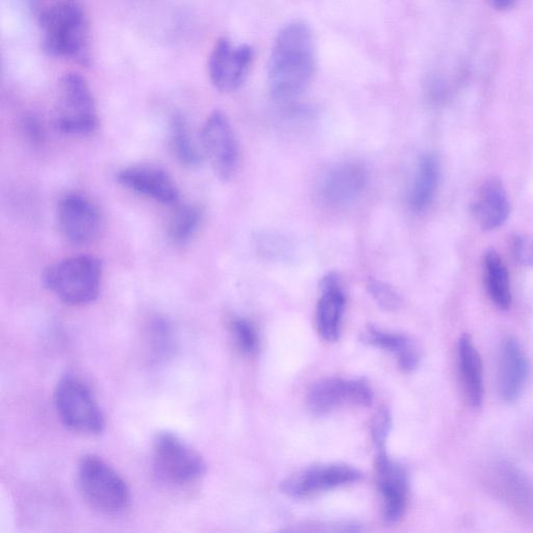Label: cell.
I'll list each match as a JSON object with an SVG mask.
<instances>
[{"mask_svg": "<svg viewBox=\"0 0 533 533\" xmlns=\"http://www.w3.org/2000/svg\"><path fill=\"white\" fill-rule=\"evenodd\" d=\"M317 67L310 25L293 21L278 33L268 63V83L276 99L290 100L306 90Z\"/></svg>", "mask_w": 533, "mask_h": 533, "instance_id": "6da1fadb", "label": "cell"}, {"mask_svg": "<svg viewBox=\"0 0 533 533\" xmlns=\"http://www.w3.org/2000/svg\"><path fill=\"white\" fill-rule=\"evenodd\" d=\"M45 52L56 58L86 63L89 60L88 19L74 0H63L40 17Z\"/></svg>", "mask_w": 533, "mask_h": 533, "instance_id": "7a4b0ae2", "label": "cell"}, {"mask_svg": "<svg viewBox=\"0 0 533 533\" xmlns=\"http://www.w3.org/2000/svg\"><path fill=\"white\" fill-rule=\"evenodd\" d=\"M78 488L91 509L106 516L122 514L131 503V490L123 477L99 456H84L76 476Z\"/></svg>", "mask_w": 533, "mask_h": 533, "instance_id": "3957f363", "label": "cell"}, {"mask_svg": "<svg viewBox=\"0 0 533 533\" xmlns=\"http://www.w3.org/2000/svg\"><path fill=\"white\" fill-rule=\"evenodd\" d=\"M45 288L69 306L83 307L98 298L103 265L91 256L62 260L43 273Z\"/></svg>", "mask_w": 533, "mask_h": 533, "instance_id": "277c9868", "label": "cell"}, {"mask_svg": "<svg viewBox=\"0 0 533 533\" xmlns=\"http://www.w3.org/2000/svg\"><path fill=\"white\" fill-rule=\"evenodd\" d=\"M55 406L60 420L73 433L95 436L106 427L105 415L94 394L78 377L66 375L60 380Z\"/></svg>", "mask_w": 533, "mask_h": 533, "instance_id": "5b68a950", "label": "cell"}, {"mask_svg": "<svg viewBox=\"0 0 533 533\" xmlns=\"http://www.w3.org/2000/svg\"><path fill=\"white\" fill-rule=\"evenodd\" d=\"M55 123L66 135L86 136L98 125L97 107L87 81L79 73L62 76L58 85Z\"/></svg>", "mask_w": 533, "mask_h": 533, "instance_id": "8992f818", "label": "cell"}, {"mask_svg": "<svg viewBox=\"0 0 533 533\" xmlns=\"http://www.w3.org/2000/svg\"><path fill=\"white\" fill-rule=\"evenodd\" d=\"M152 466L159 478L173 487L194 484L206 474L207 465L188 443L171 433L158 435L152 444Z\"/></svg>", "mask_w": 533, "mask_h": 533, "instance_id": "52a82bcc", "label": "cell"}, {"mask_svg": "<svg viewBox=\"0 0 533 533\" xmlns=\"http://www.w3.org/2000/svg\"><path fill=\"white\" fill-rule=\"evenodd\" d=\"M200 146L222 181L231 180L238 165V146L230 120L220 111H215L203 124Z\"/></svg>", "mask_w": 533, "mask_h": 533, "instance_id": "ba28073f", "label": "cell"}, {"mask_svg": "<svg viewBox=\"0 0 533 533\" xmlns=\"http://www.w3.org/2000/svg\"><path fill=\"white\" fill-rule=\"evenodd\" d=\"M253 61V50L246 44L235 45L220 39L210 56L209 74L212 84L224 93L238 90L246 81Z\"/></svg>", "mask_w": 533, "mask_h": 533, "instance_id": "9c48e42d", "label": "cell"}, {"mask_svg": "<svg viewBox=\"0 0 533 533\" xmlns=\"http://www.w3.org/2000/svg\"><path fill=\"white\" fill-rule=\"evenodd\" d=\"M362 477L363 473L352 466L321 464L294 473L283 481L282 490L290 497L304 498L352 484Z\"/></svg>", "mask_w": 533, "mask_h": 533, "instance_id": "30bf717a", "label": "cell"}, {"mask_svg": "<svg viewBox=\"0 0 533 533\" xmlns=\"http://www.w3.org/2000/svg\"><path fill=\"white\" fill-rule=\"evenodd\" d=\"M58 222L62 235L76 245L92 243L103 228V218L94 203L75 193L60 200Z\"/></svg>", "mask_w": 533, "mask_h": 533, "instance_id": "8fae6325", "label": "cell"}, {"mask_svg": "<svg viewBox=\"0 0 533 533\" xmlns=\"http://www.w3.org/2000/svg\"><path fill=\"white\" fill-rule=\"evenodd\" d=\"M372 400V390L363 379H322L308 395L310 409L316 415L331 413L345 403L368 406Z\"/></svg>", "mask_w": 533, "mask_h": 533, "instance_id": "7c38bea8", "label": "cell"}, {"mask_svg": "<svg viewBox=\"0 0 533 533\" xmlns=\"http://www.w3.org/2000/svg\"><path fill=\"white\" fill-rule=\"evenodd\" d=\"M116 179L123 187L163 205L173 206L179 202V188L171 176L159 167L151 165L126 167L117 173Z\"/></svg>", "mask_w": 533, "mask_h": 533, "instance_id": "4fadbf2b", "label": "cell"}, {"mask_svg": "<svg viewBox=\"0 0 533 533\" xmlns=\"http://www.w3.org/2000/svg\"><path fill=\"white\" fill-rule=\"evenodd\" d=\"M368 180V170L362 164L342 163L325 173L321 181L320 194L327 205L345 206L363 193Z\"/></svg>", "mask_w": 533, "mask_h": 533, "instance_id": "5bb4252c", "label": "cell"}, {"mask_svg": "<svg viewBox=\"0 0 533 533\" xmlns=\"http://www.w3.org/2000/svg\"><path fill=\"white\" fill-rule=\"evenodd\" d=\"M376 469L379 490L384 500V518L389 523L397 522L408 501V474L401 465L389 458L386 449L378 450Z\"/></svg>", "mask_w": 533, "mask_h": 533, "instance_id": "9a60e30c", "label": "cell"}, {"mask_svg": "<svg viewBox=\"0 0 533 533\" xmlns=\"http://www.w3.org/2000/svg\"><path fill=\"white\" fill-rule=\"evenodd\" d=\"M530 372L526 354L515 338L502 341L499 351L498 386L505 402L516 401L523 392Z\"/></svg>", "mask_w": 533, "mask_h": 533, "instance_id": "2e32d148", "label": "cell"}, {"mask_svg": "<svg viewBox=\"0 0 533 533\" xmlns=\"http://www.w3.org/2000/svg\"><path fill=\"white\" fill-rule=\"evenodd\" d=\"M472 214L482 231L492 232L509 218L511 205L505 187L492 176L477 189L471 205Z\"/></svg>", "mask_w": 533, "mask_h": 533, "instance_id": "e0dca14e", "label": "cell"}, {"mask_svg": "<svg viewBox=\"0 0 533 533\" xmlns=\"http://www.w3.org/2000/svg\"><path fill=\"white\" fill-rule=\"evenodd\" d=\"M322 294L317 308L318 331L326 341H337L345 310V294L337 274L322 279Z\"/></svg>", "mask_w": 533, "mask_h": 533, "instance_id": "ac0fdd59", "label": "cell"}, {"mask_svg": "<svg viewBox=\"0 0 533 533\" xmlns=\"http://www.w3.org/2000/svg\"><path fill=\"white\" fill-rule=\"evenodd\" d=\"M458 361L466 398L473 408H480L485 396L484 373L480 354L468 335L462 336L459 341Z\"/></svg>", "mask_w": 533, "mask_h": 533, "instance_id": "d6986e66", "label": "cell"}, {"mask_svg": "<svg viewBox=\"0 0 533 533\" xmlns=\"http://www.w3.org/2000/svg\"><path fill=\"white\" fill-rule=\"evenodd\" d=\"M440 175L439 158L435 154L422 156L410 193V206L414 212H424L433 202L439 187Z\"/></svg>", "mask_w": 533, "mask_h": 533, "instance_id": "ffe728a7", "label": "cell"}, {"mask_svg": "<svg viewBox=\"0 0 533 533\" xmlns=\"http://www.w3.org/2000/svg\"><path fill=\"white\" fill-rule=\"evenodd\" d=\"M363 340L372 346L397 355L400 367L406 372L414 371L419 365V349L408 337L370 327L364 334Z\"/></svg>", "mask_w": 533, "mask_h": 533, "instance_id": "44dd1931", "label": "cell"}, {"mask_svg": "<svg viewBox=\"0 0 533 533\" xmlns=\"http://www.w3.org/2000/svg\"><path fill=\"white\" fill-rule=\"evenodd\" d=\"M484 269L485 285L490 299L499 310H510L513 297L509 272L494 249L486 252Z\"/></svg>", "mask_w": 533, "mask_h": 533, "instance_id": "7402d4cb", "label": "cell"}, {"mask_svg": "<svg viewBox=\"0 0 533 533\" xmlns=\"http://www.w3.org/2000/svg\"><path fill=\"white\" fill-rule=\"evenodd\" d=\"M497 485L517 509L533 515V488L515 467L507 464L496 466Z\"/></svg>", "mask_w": 533, "mask_h": 533, "instance_id": "603a6c76", "label": "cell"}, {"mask_svg": "<svg viewBox=\"0 0 533 533\" xmlns=\"http://www.w3.org/2000/svg\"><path fill=\"white\" fill-rule=\"evenodd\" d=\"M170 143L177 161L185 167L197 168L205 159L200 144L195 143L189 124L181 115L174 116L171 121Z\"/></svg>", "mask_w": 533, "mask_h": 533, "instance_id": "cb8c5ba5", "label": "cell"}, {"mask_svg": "<svg viewBox=\"0 0 533 533\" xmlns=\"http://www.w3.org/2000/svg\"><path fill=\"white\" fill-rule=\"evenodd\" d=\"M202 213L197 206L185 205L177 208L168 224V237L175 245L187 244L197 233Z\"/></svg>", "mask_w": 533, "mask_h": 533, "instance_id": "d4e9b609", "label": "cell"}, {"mask_svg": "<svg viewBox=\"0 0 533 533\" xmlns=\"http://www.w3.org/2000/svg\"><path fill=\"white\" fill-rule=\"evenodd\" d=\"M257 238L261 255L270 261L288 262L294 255V245L282 235L261 233Z\"/></svg>", "mask_w": 533, "mask_h": 533, "instance_id": "484cf974", "label": "cell"}, {"mask_svg": "<svg viewBox=\"0 0 533 533\" xmlns=\"http://www.w3.org/2000/svg\"><path fill=\"white\" fill-rule=\"evenodd\" d=\"M232 334L238 348L246 354L255 352L259 347L256 328L245 319L236 318L231 323Z\"/></svg>", "mask_w": 533, "mask_h": 533, "instance_id": "4316f807", "label": "cell"}, {"mask_svg": "<svg viewBox=\"0 0 533 533\" xmlns=\"http://www.w3.org/2000/svg\"><path fill=\"white\" fill-rule=\"evenodd\" d=\"M369 290L379 307L387 311H396L400 307V296L389 285L375 281L370 284Z\"/></svg>", "mask_w": 533, "mask_h": 533, "instance_id": "83f0119b", "label": "cell"}, {"mask_svg": "<svg viewBox=\"0 0 533 533\" xmlns=\"http://www.w3.org/2000/svg\"><path fill=\"white\" fill-rule=\"evenodd\" d=\"M511 245L516 261L523 266L533 267V237L515 235Z\"/></svg>", "mask_w": 533, "mask_h": 533, "instance_id": "f1b7e54d", "label": "cell"}, {"mask_svg": "<svg viewBox=\"0 0 533 533\" xmlns=\"http://www.w3.org/2000/svg\"><path fill=\"white\" fill-rule=\"evenodd\" d=\"M392 421L388 411L383 410L375 417L372 424V436L377 449H385Z\"/></svg>", "mask_w": 533, "mask_h": 533, "instance_id": "f546056e", "label": "cell"}, {"mask_svg": "<svg viewBox=\"0 0 533 533\" xmlns=\"http://www.w3.org/2000/svg\"><path fill=\"white\" fill-rule=\"evenodd\" d=\"M23 131L33 142H39L42 138L43 131L41 126L38 120L33 117L25 119L23 122Z\"/></svg>", "mask_w": 533, "mask_h": 533, "instance_id": "4dcf8cb0", "label": "cell"}, {"mask_svg": "<svg viewBox=\"0 0 533 533\" xmlns=\"http://www.w3.org/2000/svg\"><path fill=\"white\" fill-rule=\"evenodd\" d=\"M491 6L499 11L510 9L516 3V0H490Z\"/></svg>", "mask_w": 533, "mask_h": 533, "instance_id": "1f68e13d", "label": "cell"}]
</instances>
